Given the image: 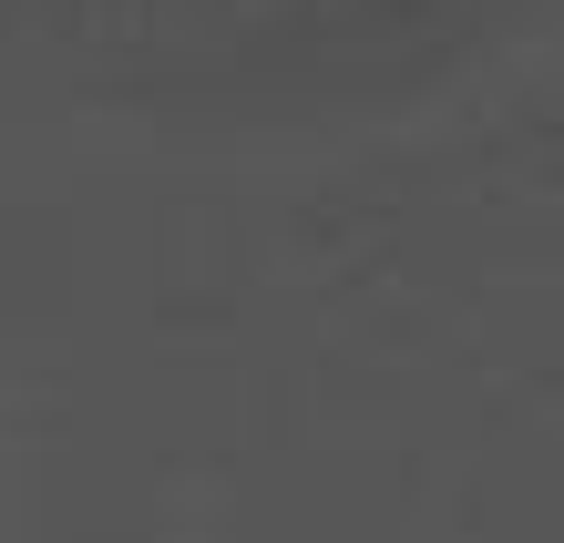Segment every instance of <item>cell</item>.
Wrapping results in <instances>:
<instances>
[]
</instances>
